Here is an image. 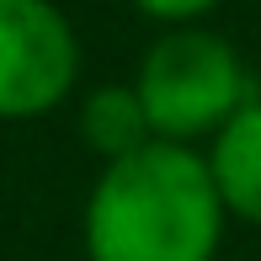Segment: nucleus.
I'll return each mask as SVG.
<instances>
[{"instance_id":"obj_1","label":"nucleus","mask_w":261,"mask_h":261,"mask_svg":"<svg viewBox=\"0 0 261 261\" xmlns=\"http://www.w3.org/2000/svg\"><path fill=\"white\" fill-rule=\"evenodd\" d=\"M224 224L229 213L208 155L155 139L139 155L101 165L80 234L91 261H213Z\"/></svg>"},{"instance_id":"obj_2","label":"nucleus","mask_w":261,"mask_h":261,"mask_svg":"<svg viewBox=\"0 0 261 261\" xmlns=\"http://www.w3.org/2000/svg\"><path fill=\"white\" fill-rule=\"evenodd\" d=\"M134 91L144 101V117L165 144H192L219 139L240 107L256 101L251 75H245L234 43H224L208 27H165L149 54L139 59Z\"/></svg>"},{"instance_id":"obj_3","label":"nucleus","mask_w":261,"mask_h":261,"mask_svg":"<svg viewBox=\"0 0 261 261\" xmlns=\"http://www.w3.org/2000/svg\"><path fill=\"white\" fill-rule=\"evenodd\" d=\"M80 80V38L54 0H0V117L54 112Z\"/></svg>"},{"instance_id":"obj_4","label":"nucleus","mask_w":261,"mask_h":261,"mask_svg":"<svg viewBox=\"0 0 261 261\" xmlns=\"http://www.w3.org/2000/svg\"><path fill=\"white\" fill-rule=\"evenodd\" d=\"M208 171L224 213L261 229V96L219 128V139L208 144Z\"/></svg>"},{"instance_id":"obj_5","label":"nucleus","mask_w":261,"mask_h":261,"mask_svg":"<svg viewBox=\"0 0 261 261\" xmlns=\"http://www.w3.org/2000/svg\"><path fill=\"white\" fill-rule=\"evenodd\" d=\"M80 139L91 144V155H101V165L139 155L144 144H155V128L144 117L134 80L128 86H96L80 101Z\"/></svg>"},{"instance_id":"obj_6","label":"nucleus","mask_w":261,"mask_h":261,"mask_svg":"<svg viewBox=\"0 0 261 261\" xmlns=\"http://www.w3.org/2000/svg\"><path fill=\"white\" fill-rule=\"evenodd\" d=\"M144 16H155L160 27H197L208 11H219L224 0H134Z\"/></svg>"}]
</instances>
